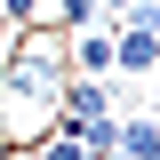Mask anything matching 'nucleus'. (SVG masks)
Returning <instances> with one entry per match:
<instances>
[{
    "instance_id": "obj_1",
    "label": "nucleus",
    "mask_w": 160,
    "mask_h": 160,
    "mask_svg": "<svg viewBox=\"0 0 160 160\" xmlns=\"http://www.w3.org/2000/svg\"><path fill=\"white\" fill-rule=\"evenodd\" d=\"M64 72H72V80H112V24L64 32Z\"/></svg>"
},
{
    "instance_id": "obj_2",
    "label": "nucleus",
    "mask_w": 160,
    "mask_h": 160,
    "mask_svg": "<svg viewBox=\"0 0 160 160\" xmlns=\"http://www.w3.org/2000/svg\"><path fill=\"white\" fill-rule=\"evenodd\" d=\"M48 24L56 32H80V24H96V0H48Z\"/></svg>"
}]
</instances>
